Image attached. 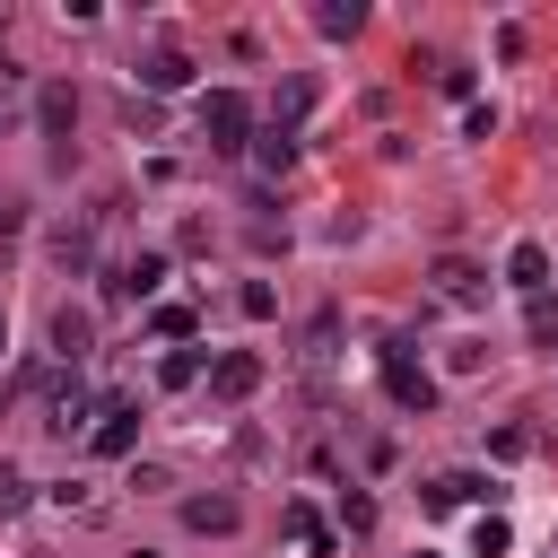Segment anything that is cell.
Returning <instances> with one entry per match:
<instances>
[{"label": "cell", "mask_w": 558, "mask_h": 558, "mask_svg": "<svg viewBox=\"0 0 558 558\" xmlns=\"http://www.w3.org/2000/svg\"><path fill=\"white\" fill-rule=\"evenodd\" d=\"M131 558H157V549H131Z\"/></svg>", "instance_id": "cell-26"}, {"label": "cell", "mask_w": 558, "mask_h": 558, "mask_svg": "<svg viewBox=\"0 0 558 558\" xmlns=\"http://www.w3.org/2000/svg\"><path fill=\"white\" fill-rule=\"evenodd\" d=\"M235 305H244V323H270V314H279V288H270V279H244Z\"/></svg>", "instance_id": "cell-20"}, {"label": "cell", "mask_w": 558, "mask_h": 558, "mask_svg": "<svg viewBox=\"0 0 558 558\" xmlns=\"http://www.w3.org/2000/svg\"><path fill=\"white\" fill-rule=\"evenodd\" d=\"M140 87H148V96H174V87H192V61H183V52H148V61H140Z\"/></svg>", "instance_id": "cell-12"}, {"label": "cell", "mask_w": 558, "mask_h": 558, "mask_svg": "<svg viewBox=\"0 0 558 558\" xmlns=\"http://www.w3.org/2000/svg\"><path fill=\"white\" fill-rule=\"evenodd\" d=\"M183 523L192 532H235L244 514H235V497H183Z\"/></svg>", "instance_id": "cell-13"}, {"label": "cell", "mask_w": 558, "mask_h": 558, "mask_svg": "<svg viewBox=\"0 0 558 558\" xmlns=\"http://www.w3.org/2000/svg\"><path fill=\"white\" fill-rule=\"evenodd\" d=\"M201 140H209V148H227V157H235V148H253V105H244L235 87H209V96H201Z\"/></svg>", "instance_id": "cell-1"}, {"label": "cell", "mask_w": 558, "mask_h": 558, "mask_svg": "<svg viewBox=\"0 0 558 558\" xmlns=\"http://www.w3.org/2000/svg\"><path fill=\"white\" fill-rule=\"evenodd\" d=\"M148 331H157L166 349H183V340H192V305H157V314H148Z\"/></svg>", "instance_id": "cell-21"}, {"label": "cell", "mask_w": 558, "mask_h": 558, "mask_svg": "<svg viewBox=\"0 0 558 558\" xmlns=\"http://www.w3.org/2000/svg\"><path fill=\"white\" fill-rule=\"evenodd\" d=\"M384 392L392 410H436V375L410 366V340H384Z\"/></svg>", "instance_id": "cell-3"}, {"label": "cell", "mask_w": 558, "mask_h": 558, "mask_svg": "<svg viewBox=\"0 0 558 558\" xmlns=\"http://www.w3.org/2000/svg\"><path fill=\"white\" fill-rule=\"evenodd\" d=\"M418 558H427V549H418Z\"/></svg>", "instance_id": "cell-27"}, {"label": "cell", "mask_w": 558, "mask_h": 558, "mask_svg": "<svg viewBox=\"0 0 558 558\" xmlns=\"http://www.w3.org/2000/svg\"><path fill=\"white\" fill-rule=\"evenodd\" d=\"M44 427H52V436H87V427H96V392H87L78 375L52 384V392H44Z\"/></svg>", "instance_id": "cell-4"}, {"label": "cell", "mask_w": 558, "mask_h": 558, "mask_svg": "<svg viewBox=\"0 0 558 558\" xmlns=\"http://www.w3.org/2000/svg\"><path fill=\"white\" fill-rule=\"evenodd\" d=\"M480 497H488V480H480V471H436V480L418 488V506H427V514H453V506H480Z\"/></svg>", "instance_id": "cell-7"}, {"label": "cell", "mask_w": 558, "mask_h": 558, "mask_svg": "<svg viewBox=\"0 0 558 558\" xmlns=\"http://www.w3.org/2000/svg\"><path fill=\"white\" fill-rule=\"evenodd\" d=\"M436 296H445V305H480V296H488V270L462 262V253H445V262H436Z\"/></svg>", "instance_id": "cell-8"}, {"label": "cell", "mask_w": 558, "mask_h": 558, "mask_svg": "<svg viewBox=\"0 0 558 558\" xmlns=\"http://www.w3.org/2000/svg\"><path fill=\"white\" fill-rule=\"evenodd\" d=\"M253 157H262V174H288V166H296V140H288V131H262Z\"/></svg>", "instance_id": "cell-18"}, {"label": "cell", "mask_w": 558, "mask_h": 558, "mask_svg": "<svg viewBox=\"0 0 558 558\" xmlns=\"http://www.w3.org/2000/svg\"><path fill=\"white\" fill-rule=\"evenodd\" d=\"M314 26H323V35H357V26H366V9H357V0H323V9H314Z\"/></svg>", "instance_id": "cell-17"}, {"label": "cell", "mask_w": 558, "mask_h": 558, "mask_svg": "<svg viewBox=\"0 0 558 558\" xmlns=\"http://www.w3.org/2000/svg\"><path fill=\"white\" fill-rule=\"evenodd\" d=\"M340 523H349V532H375V497L349 488V497H340Z\"/></svg>", "instance_id": "cell-22"}, {"label": "cell", "mask_w": 558, "mask_h": 558, "mask_svg": "<svg viewBox=\"0 0 558 558\" xmlns=\"http://www.w3.org/2000/svg\"><path fill=\"white\" fill-rule=\"evenodd\" d=\"M506 549H514V523L506 514H480L471 523V558H506Z\"/></svg>", "instance_id": "cell-16"}, {"label": "cell", "mask_w": 558, "mask_h": 558, "mask_svg": "<svg viewBox=\"0 0 558 558\" xmlns=\"http://www.w3.org/2000/svg\"><path fill=\"white\" fill-rule=\"evenodd\" d=\"M488 453H497V462H523V453H532V436H523V427H497V436H488Z\"/></svg>", "instance_id": "cell-23"}, {"label": "cell", "mask_w": 558, "mask_h": 558, "mask_svg": "<svg viewBox=\"0 0 558 558\" xmlns=\"http://www.w3.org/2000/svg\"><path fill=\"white\" fill-rule=\"evenodd\" d=\"M131 445H140V401H131V392H105V401H96V427H87V453H96V462H122Z\"/></svg>", "instance_id": "cell-2"}, {"label": "cell", "mask_w": 558, "mask_h": 558, "mask_svg": "<svg viewBox=\"0 0 558 558\" xmlns=\"http://www.w3.org/2000/svg\"><path fill=\"white\" fill-rule=\"evenodd\" d=\"M17 506H26V480H17L9 462H0V514H17Z\"/></svg>", "instance_id": "cell-24"}, {"label": "cell", "mask_w": 558, "mask_h": 558, "mask_svg": "<svg viewBox=\"0 0 558 558\" xmlns=\"http://www.w3.org/2000/svg\"><path fill=\"white\" fill-rule=\"evenodd\" d=\"M157 279H166V253H131V262H113V270H105V305L157 296Z\"/></svg>", "instance_id": "cell-5"}, {"label": "cell", "mask_w": 558, "mask_h": 558, "mask_svg": "<svg viewBox=\"0 0 558 558\" xmlns=\"http://www.w3.org/2000/svg\"><path fill=\"white\" fill-rule=\"evenodd\" d=\"M523 340H532V349H558V296H549V288L523 296Z\"/></svg>", "instance_id": "cell-14"}, {"label": "cell", "mask_w": 558, "mask_h": 558, "mask_svg": "<svg viewBox=\"0 0 558 558\" xmlns=\"http://www.w3.org/2000/svg\"><path fill=\"white\" fill-rule=\"evenodd\" d=\"M157 384H166V392L201 384V349H192V340H183V349H166V357H157Z\"/></svg>", "instance_id": "cell-15"}, {"label": "cell", "mask_w": 558, "mask_h": 558, "mask_svg": "<svg viewBox=\"0 0 558 558\" xmlns=\"http://www.w3.org/2000/svg\"><path fill=\"white\" fill-rule=\"evenodd\" d=\"M253 392H262V357H253V349L209 357V401H253Z\"/></svg>", "instance_id": "cell-6"}, {"label": "cell", "mask_w": 558, "mask_h": 558, "mask_svg": "<svg viewBox=\"0 0 558 558\" xmlns=\"http://www.w3.org/2000/svg\"><path fill=\"white\" fill-rule=\"evenodd\" d=\"M35 122H44V140H61V148H70V122H78V96H70V87L52 78V87L35 96Z\"/></svg>", "instance_id": "cell-10"}, {"label": "cell", "mask_w": 558, "mask_h": 558, "mask_svg": "<svg viewBox=\"0 0 558 558\" xmlns=\"http://www.w3.org/2000/svg\"><path fill=\"white\" fill-rule=\"evenodd\" d=\"M506 279H514L523 296H541V288H549V244H532V235H523V244L506 253Z\"/></svg>", "instance_id": "cell-11"}, {"label": "cell", "mask_w": 558, "mask_h": 558, "mask_svg": "<svg viewBox=\"0 0 558 558\" xmlns=\"http://www.w3.org/2000/svg\"><path fill=\"white\" fill-rule=\"evenodd\" d=\"M87 349H96V314H87V305H61V314H52V357L78 366Z\"/></svg>", "instance_id": "cell-9"}, {"label": "cell", "mask_w": 558, "mask_h": 558, "mask_svg": "<svg viewBox=\"0 0 558 558\" xmlns=\"http://www.w3.org/2000/svg\"><path fill=\"white\" fill-rule=\"evenodd\" d=\"M0 357H9V314H0Z\"/></svg>", "instance_id": "cell-25"}, {"label": "cell", "mask_w": 558, "mask_h": 558, "mask_svg": "<svg viewBox=\"0 0 558 558\" xmlns=\"http://www.w3.org/2000/svg\"><path fill=\"white\" fill-rule=\"evenodd\" d=\"M52 253H61V270H87V253H96V227H87V218H78V227H61V244H52Z\"/></svg>", "instance_id": "cell-19"}]
</instances>
